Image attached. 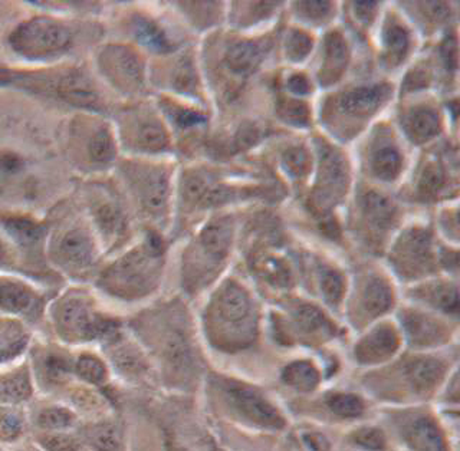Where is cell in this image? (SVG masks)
Wrapping results in <instances>:
<instances>
[{"label":"cell","instance_id":"1","mask_svg":"<svg viewBox=\"0 0 460 451\" xmlns=\"http://www.w3.org/2000/svg\"><path fill=\"white\" fill-rule=\"evenodd\" d=\"M66 164L57 140L28 112L0 107V200H35Z\"/></svg>","mask_w":460,"mask_h":451},{"label":"cell","instance_id":"2","mask_svg":"<svg viewBox=\"0 0 460 451\" xmlns=\"http://www.w3.org/2000/svg\"><path fill=\"white\" fill-rule=\"evenodd\" d=\"M208 344L220 354L237 355L258 344L262 311L258 299L241 280H223L208 297L201 315Z\"/></svg>","mask_w":460,"mask_h":451},{"label":"cell","instance_id":"3","mask_svg":"<svg viewBox=\"0 0 460 451\" xmlns=\"http://www.w3.org/2000/svg\"><path fill=\"white\" fill-rule=\"evenodd\" d=\"M456 368V361L442 351L402 352L385 366L367 369L364 385L368 393L387 402L416 404L438 394Z\"/></svg>","mask_w":460,"mask_h":451},{"label":"cell","instance_id":"4","mask_svg":"<svg viewBox=\"0 0 460 451\" xmlns=\"http://www.w3.org/2000/svg\"><path fill=\"white\" fill-rule=\"evenodd\" d=\"M0 85L68 105L76 111L104 114L108 110L97 79L81 65H54L42 69L0 68Z\"/></svg>","mask_w":460,"mask_h":451},{"label":"cell","instance_id":"5","mask_svg":"<svg viewBox=\"0 0 460 451\" xmlns=\"http://www.w3.org/2000/svg\"><path fill=\"white\" fill-rule=\"evenodd\" d=\"M55 140L66 167L84 176L110 172L119 163L114 124L102 114L76 111L62 122Z\"/></svg>","mask_w":460,"mask_h":451},{"label":"cell","instance_id":"6","mask_svg":"<svg viewBox=\"0 0 460 451\" xmlns=\"http://www.w3.org/2000/svg\"><path fill=\"white\" fill-rule=\"evenodd\" d=\"M236 242V220L229 213L216 215L187 244L181 261V282L187 294L198 295L219 279Z\"/></svg>","mask_w":460,"mask_h":451},{"label":"cell","instance_id":"7","mask_svg":"<svg viewBox=\"0 0 460 451\" xmlns=\"http://www.w3.org/2000/svg\"><path fill=\"white\" fill-rule=\"evenodd\" d=\"M164 244L155 233H148L141 243L129 249L101 273L98 287L122 301L150 296L162 282Z\"/></svg>","mask_w":460,"mask_h":451},{"label":"cell","instance_id":"8","mask_svg":"<svg viewBox=\"0 0 460 451\" xmlns=\"http://www.w3.org/2000/svg\"><path fill=\"white\" fill-rule=\"evenodd\" d=\"M213 397L232 419L261 431H282L287 429L284 411L265 391L234 376H213L210 381Z\"/></svg>","mask_w":460,"mask_h":451},{"label":"cell","instance_id":"9","mask_svg":"<svg viewBox=\"0 0 460 451\" xmlns=\"http://www.w3.org/2000/svg\"><path fill=\"white\" fill-rule=\"evenodd\" d=\"M114 169L141 215L151 222H164L172 201V165L146 158H128L117 163Z\"/></svg>","mask_w":460,"mask_h":451},{"label":"cell","instance_id":"10","mask_svg":"<svg viewBox=\"0 0 460 451\" xmlns=\"http://www.w3.org/2000/svg\"><path fill=\"white\" fill-rule=\"evenodd\" d=\"M275 340L287 347L318 348L337 340L340 328L334 319L314 302L291 297L270 315Z\"/></svg>","mask_w":460,"mask_h":451},{"label":"cell","instance_id":"11","mask_svg":"<svg viewBox=\"0 0 460 451\" xmlns=\"http://www.w3.org/2000/svg\"><path fill=\"white\" fill-rule=\"evenodd\" d=\"M402 222V210L390 196L373 187L357 191L349 215V230L368 253L387 249Z\"/></svg>","mask_w":460,"mask_h":451},{"label":"cell","instance_id":"12","mask_svg":"<svg viewBox=\"0 0 460 451\" xmlns=\"http://www.w3.org/2000/svg\"><path fill=\"white\" fill-rule=\"evenodd\" d=\"M75 40V28L49 14H36L21 22L7 38L14 54L28 62L58 61L74 49Z\"/></svg>","mask_w":460,"mask_h":451},{"label":"cell","instance_id":"13","mask_svg":"<svg viewBox=\"0 0 460 451\" xmlns=\"http://www.w3.org/2000/svg\"><path fill=\"white\" fill-rule=\"evenodd\" d=\"M387 261L394 276L411 285L438 276L440 244L430 226L416 223L395 234L387 247Z\"/></svg>","mask_w":460,"mask_h":451},{"label":"cell","instance_id":"14","mask_svg":"<svg viewBox=\"0 0 460 451\" xmlns=\"http://www.w3.org/2000/svg\"><path fill=\"white\" fill-rule=\"evenodd\" d=\"M390 97L392 86L385 83L354 86L325 101L323 119L335 137L349 140L387 104Z\"/></svg>","mask_w":460,"mask_h":451},{"label":"cell","instance_id":"15","mask_svg":"<svg viewBox=\"0 0 460 451\" xmlns=\"http://www.w3.org/2000/svg\"><path fill=\"white\" fill-rule=\"evenodd\" d=\"M115 134L119 151L133 155H164L172 150V137L162 112L148 102L119 108L115 112Z\"/></svg>","mask_w":460,"mask_h":451},{"label":"cell","instance_id":"16","mask_svg":"<svg viewBox=\"0 0 460 451\" xmlns=\"http://www.w3.org/2000/svg\"><path fill=\"white\" fill-rule=\"evenodd\" d=\"M315 148L318 169L309 193L308 206L318 219L331 222L335 208L344 203L349 194L351 172L347 158L335 146L315 138Z\"/></svg>","mask_w":460,"mask_h":451},{"label":"cell","instance_id":"17","mask_svg":"<svg viewBox=\"0 0 460 451\" xmlns=\"http://www.w3.org/2000/svg\"><path fill=\"white\" fill-rule=\"evenodd\" d=\"M395 301L394 287L385 273L377 269L359 270L345 296L347 323L361 332L385 319L394 309Z\"/></svg>","mask_w":460,"mask_h":451},{"label":"cell","instance_id":"18","mask_svg":"<svg viewBox=\"0 0 460 451\" xmlns=\"http://www.w3.org/2000/svg\"><path fill=\"white\" fill-rule=\"evenodd\" d=\"M150 321L160 330V347L165 367L179 378H190L198 369L190 335L187 331V316L179 304L165 305L153 312Z\"/></svg>","mask_w":460,"mask_h":451},{"label":"cell","instance_id":"19","mask_svg":"<svg viewBox=\"0 0 460 451\" xmlns=\"http://www.w3.org/2000/svg\"><path fill=\"white\" fill-rule=\"evenodd\" d=\"M55 325L69 340H93L117 335V323L102 315L88 295L71 292L62 296L52 309Z\"/></svg>","mask_w":460,"mask_h":451},{"label":"cell","instance_id":"20","mask_svg":"<svg viewBox=\"0 0 460 451\" xmlns=\"http://www.w3.org/2000/svg\"><path fill=\"white\" fill-rule=\"evenodd\" d=\"M395 323L402 332L404 347L410 351H443L456 340L457 321L416 305L402 306Z\"/></svg>","mask_w":460,"mask_h":451},{"label":"cell","instance_id":"21","mask_svg":"<svg viewBox=\"0 0 460 451\" xmlns=\"http://www.w3.org/2000/svg\"><path fill=\"white\" fill-rule=\"evenodd\" d=\"M98 76L115 93L137 97L147 85V65L136 48L108 43L95 54Z\"/></svg>","mask_w":460,"mask_h":451},{"label":"cell","instance_id":"22","mask_svg":"<svg viewBox=\"0 0 460 451\" xmlns=\"http://www.w3.org/2000/svg\"><path fill=\"white\" fill-rule=\"evenodd\" d=\"M390 426L407 451H450L449 438L438 417L417 405L393 412Z\"/></svg>","mask_w":460,"mask_h":451},{"label":"cell","instance_id":"23","mask_svg":"<svg viewBox=\"0 0 460 451\" xmlns=\"http://www.w3.org/2000/svg\"><path fill=\"white\" fill-rule=\"evenodd\" d=\"M50 259L65 273L81 278L93 270L97 261V242L81 223L61 226L50 240Z\"/></svg>","mask_w":460,"mask_h":451},{"label":"cell","instance_id":"24","mask_svg":"<svg viewBox=\"0 0 460 451\" xmlns=\"http://www.w3.org/2000/svg\"><path fill=\"white\" fill-rule=\"evenodd\" d=\"M402 349L404 342L397 323L385 318L358 332L349 357L359 368L374 369L392 362Z\"/></svg>","mask_w":460,"mask_h":451},{"label":"cell","instance_id":"25","mask_svg":"<svg viewBox=\"0 0 460 451\" xmlns=\"http://www.w3.org/2000/svg\"><path fill=\"white\" fill-rule=\"evenodd\" d=\"M85 196L93 225L104 243L119 244L128 230V219L117 190L102 181H95L85 186Z\"/></svg>","mask_w":460,"mask_h":451},{"label":"cell","instance_id":"26","mask_svg":"<svg viewBox=\"0 0 460 451\" xmlns=\"http://www.w3.org/2000/svg\"><path fill=\"white\" fill-rule=\"evenodd\" d=\"M363 163L371 179L381 183H394L402 176L404 155L392 129L380 127L367 141Z\"/></svg>","mask_w":460,"mask_h":451},{"label":"cell","instance_id":"27","mask_svg":"<svg viewBox=\"0 0 460 451\" xmlns=\"http://www.w3.org/2000/svg\"><path fill=\"white\" fill-rule=\"evenodd\" d=\"M407 296L411 305L457 321L459 289L455 279L435 276L430 279L413 283L407 290Z\"/></svg>","mask_w":460,"mask_h":451},{"label":"cell","instance_id":"28","mask_svg":"<svg viewBox=\"0 0 460 451\" xmlns=\"http://www.w3.org/2000/svg\"><path fill=\"white\" fill-rule=\"evenodd\" d=\"M268 48L265 40H230L223 52L222 68L229 72L232 78L243 81L261 68L270 50Z\"/></svg>","mask_w":460,"mask_h":451},{"label":"cell","instance_id":"29","mask_svg":"<svg viewBox=\"0 0 460 451\" xmlns=\"http://www.w3.org/2000/svg\"><path fill=\"white\" fill-rule=\"evenodd\" d=\"M413 47L411 32L394 14H388L383 22L380 33L381 62L385 68H399L409 57Z\"/></svg>","mask_w":460,"mask_h":451},{"label":"cell","instance_id":"30","mask_svg":"<svg viewBox=\"0 0 460 451\" xmlns=\"http://www.w3.org/2000/svg\"><path fill=\"white\" fill-rule=\"evenodd\" d=\"M450 189H456V181H453L442 160L429 158L414 179L413 198L421 203H435L449 194Z\"/></svg>","mask_w":460,"mask_h":451},{"label":"cell","instance_id":"31","mask_svg":"<svg viewBox=\"0 0 460 451\" xmlns=\"http://www.w3.org/2000/svg\"><path fill=\"white\" fill-rule=\"evenodd\" d=\"M311 278L323 304L331 309L341 308L349 292V280L341 269L321 258L311 261Z\"/></svg>","mask_w":460,"mask_h":451},{"label":"cell","instance_id":"32","mask_svg":"<svg viewBox=\"0 0 460 451\" xmlns=\"http://www.w3.org/2000/svg\"><path fill=\"white\" fill-rule=\"evenodd\" d=\"M349 62V42L338 31L327 33L323 43L321 65L318 68V83L321 86L337 84L347 71Z\"/></svg>","mask_w":460,"mask_h":451},{"label":"cell","instance_id":"33","mask_svg":"<svg viewBox=\"0 0 460 451\" xmlns=\"http://www.w3.org/2000/svg\"><path fill=\"white\" fill-rule=\"evenodd\" d=\"M252 270L259 279L268 283L275 289H289L294 287V270L288 259L273 253L268 247H261L252 252Z\"/></svg>","mask_w":460,"mask_h":451},{"label":"cell","instance_id":"34","mask_svg":"<svg viewBox=\"0 0 460 451\" xmlns=\"http://www.w3.org/2000/svg\"><path fill=\"white\" fill-rule=\"evenodd\" d=\"M402 128L411 143H428L442 131V117L433 105H414L402 114Z\"/></svg>","mask_w":460,"mask_h":451},{"label":"cell","instance_id":"35","mask_svg":"<svg viewBox=\"0 0 460 451\" xmlns=\"http://www.w3.org/2000/svg\"><path fill=\"white\" fill-rule=\"evenodd\" d=\"M40 296L21 280L0 278V311L12 315L29 316L40 309Z\"/></svg>","mask_w":460,"mask_h":451},{"label":"cell","instance_id":"36","mask_svg":"<svg viewBox=\"0 0 460 451\" xmlns=\"http://www.w3.org/2000/svg\"><path fill=\"white\" fill-rule=\"evenodd\" d=\"M280 381L299 394H313L323 384V371L313 359H294L280 369Z\"/></svg>","mask_w":460,"mask_h":451},{"label":"cell","instance_id":"37","mask_svg":"<svg viewBox=\"0 0 460 451\" xmlns=\"http://www.w3.org/2000/svg\"><path fill=\"white\" fill-rule=\"evenodd\" d=\"M163 83L172 93L183 97H196L199 93V79L190 54H181L167 65L163 74Z\"/></svg>","mask_w":460,"mask_h":451},{"label":"cell","instance_id":"38","mask_svg":"<svg viewBox=\"0 0 460 451\" xmlns=\"http://www.w3.org/2000/svg\"><path fill=\"white\" fill-rule=\"evenodd\" d=\"M323 404L328 411L340 420H359L366 416L367 402L363 395L354 391H331L323 398Z\"/></svg>","mask_w":460,"mask_h":451},{"label":"cell","instance_id":"39","mask_svg":"<svg viewBox=\"0 0 460 451\" xmlns=\"http://www.w3.org/2000/svg\"><path fill=\"white\" fill-rule=\"evenodd\" d=\"M133 33L136 40L155 54H170L176 45L170 40L162 26L146 16H137L133 21Z\"/></svg>","mask_w":460,"mask_h":451},{"label":"cell","instance_id":"40","mask_svg":"<svg viewBox=\"0 0 460 451\" xmlns=\"http://www.w3.org/2000/svg\"><path fill=\"white\" fill-rule=\"evenodd\" d=\"M280 165L284 167L289 179L301 181L313 170V155L304 144H292L282 151Z\"/></svg>","mask_w":460,"mask_h":451},{"label":"cell","instance_id":"41","mask_svg":"<svg viewBox=\"0 0 460 451\" xmlns=\"http://www.w3.org/2000/svg\"><path fill=\"white\" fill-rule=\"evenodd\" d=\"M28 335L21 323L0 319V362L13 358L25 348Z\"/></svg>","mask_w":460,"mask_h":451},{"label":"cell","instance_id":"42","mask_svg":"<svg viewBox=\"0 0 460 451\" xmlns=\"http://www.w3.org/2000/svg\"><path fill=\"white\" fill-rule=\"evenodd\" d=\"M349 445L359 451H387L388 438L381 427L366 424L349 434Z\"/></svg>","mask_w":460,"mask_h":451},{"label":"cell","instance_id":"43","mask_svg":"<svg viewBox=\"0 0 460 451\" xmlns=\"http://www.w3.org/2000/svg\"><path fill=\"white\" fill-rule=\"evenodd\" d=\"M85 440L97 451H115L121 445V431L112 423L95 424L86 429Z\"/></svg>","mask_w":460,"mask_h":451},{"label":"cell","instance_id":"44","mask_svg":"<svg viewBox=\"0 0 460 451\" xmlns=\"http://www.w3.org/2000/svg\"><path fill=\"white\" fill-rule=\"evenodd\" d=\"M292 7L295 14L308 25H325L335 13V4L331 2H296Z\"/></svg>","mask_w":460,"mask_h":451},{"label":"cell","instance_id":"45","mask_svg":"<svg viewBox=\"0 0 460 451\" xmlns=\"http://www.w3.org/2000/svg\"><path fill=\"white\" fill-rule=\"evenodd\" d=\"M277 114L279 119L294 127H306L311 119L308 104L299 98L280 97L277 102Z\"/></svg>","mask_w":460,"mask_h":451},{"label":"cell","instance_id":"46","mask_svg":"<svg viewBox=\"0 0 460 451\" xmlns=\"http://www.w3.org/2000/svg\"><path fill=\"white\" fill-rule=\"evenodd\" d=\"M313 38L301 29H291L285 38V57L288 61L301 64L313 50Z\"/></svg>","mask_w":460,"mask_h":451},{"label":"cell","instance_id":"47","mask_svg":"<svg viewBox=\"0 0 460 451\" xmlns=\"http://www.w3.org/2000/svg\"><path fill=\"white\" fill-rule=\"evenodd\" d=\"M112 357H114L115 366L128 376H138L144 373L147 367L143 355L131 345H119L112 352Z\"/></svg>","mask_w":460,"mask_h":451},{"label":"cell","instance_id":"48","mask_svg":"<svg viewBox=\"0 0 460 451\" xmlns=\"http://www.w3.org/2000/svg\"><path fill=\"white\" fill-rule=\"evenodd\" d=\"M234 4H234V9L236 13L243 14L237 21V25H242V23L253 25L256 19L263 21V19L270 18V16H272L270 13L277 12L278 7H279V4H277V2H243V4L234 2Z\"/></svg>","mask_w":460,"mask_h":451},{"label":"cell","instance_id":"49","mask_svg":"<svg viewBox=\"0 0 460 451\" xmlns=\"http://www.w3.org/2000/svg\"><path fill=\"white\" fill-rule=\"evenodd\" d=\"M75 421V417L69 410L61 407H50L40 412L36 423L43 430L57 431L68 429Z\"/></svg>","mask_w":460,"mask_h":451},{"label":"cell","instance_id":"50","mask_svg":"<svg viewBox=\"0 0 460 451\" xmlns=\"http://www.w3.org/2000/svg\"><path fill=\"white\" fill-rule=\"evenodd\" d=\"M29 395H31V384L25 374H16L0 383V400L4 402H22Z\"/></svg>","mask_w":460,"mask_h":451},{"label":"cell","instance_id":"51","mask_svg":"<svg viewBox=\"0 0 460 451\" xmlns=\"http://www.w3.org/2000/svg\"><path fill=\"white\" fill-rule=\"evenodd\" d=\"M75 371L81 378L93 384L102 383L107 376V368L104 364L93 355L79 357L75 364Z\"/></svg>","mask_w":460,"mask_h":451},{"label":"cell","instance_id":"52","mask_svg":"<svg viewBox=\"0 0 460 451\" xmlns=\"http://www.w3.org/2000/svg\"><path fill=\"white\" fill-rule=\"evenodd\" d=\"M40 443L48 451H83V445L76 438L65 434L47 436Z\"/></svg>","mask_w":460,"mask_h":451},{"label":"cell","instance_id":"53","mask_svg":"<svg viewBox=\"0 0 460 451\" xmlns=\"http://www.w3.org/2000/svg\"><path fill=\"white\" fill-rule=\"evenodd\" d=\"M22 433V420L13 412H6L0 416V438L2 440H14Z\"/></svg>","mask_w":460,"mask_h":451},{"label":"cell","instance_id":"54","mask_svg":"<svg viewBox=\"0 0 460 451\" xmlns=\"http://www.w3.org/2000/svg\"><path fill=\"white\" fill-rule=\"evenodd\" d=\"M378 9H380L378 2H354L352 4L354 16L364 26L373 25V22L377 18Z\"/></svg>","mask_w":460,"mask_h":451},{"label":"cell","instance_id":"55","mask_svg":"<svg viewBox=\"0 0 460 451\" xmlns=\"http://www.w3.org/2000/svg\"><path fill=\"white\" fill-rule=\"evenodd\" d=\"M440 227L446 233V236L457 243L459 239V222H457V208H446L440 215Z\"/></svg>","mask_w":460,"mask_h":451},{"label":"cell","instance_id":"56","mask_svg":"<svg viewBox=\"0 0 460 451\" xmlns=\"http://www.w3.org/2000/svg\"><path fill=\"white\" fill-rule=\"evenodd\" d=\"M287 90L296 97H305L313 88H311L308 76L299 74V72H294V74L288 76Z\"/></svg>","mask_w":460,"mask_h":451},{"label":"cell","instance_id":"57","mask_svg":"<svg viewBox=\"0 0 460 451\" xmlns=\"http://www.w3.org/2000/svg\"><path fill=\"white\" fill-rule=\"evenodd\" d=\"M302 441L309 451H331V441L323 434L316 431L302 433Z\"/></svg>","mask_w":460,"mask_h":451},{"label":"cell","instance_id":"58","mask_svg":"<svg viewBox=\"0 0 460 451\" xmlns=\"http://www.w3.org/2000/svg\"><path fill=\"white\" fill-rule=\"evenodd\" d=\"M9 261V247L4 243V240L0 237V266L6 265Z\"/></svg>","mask_w":460,"mask_h":451}]
</instances>
